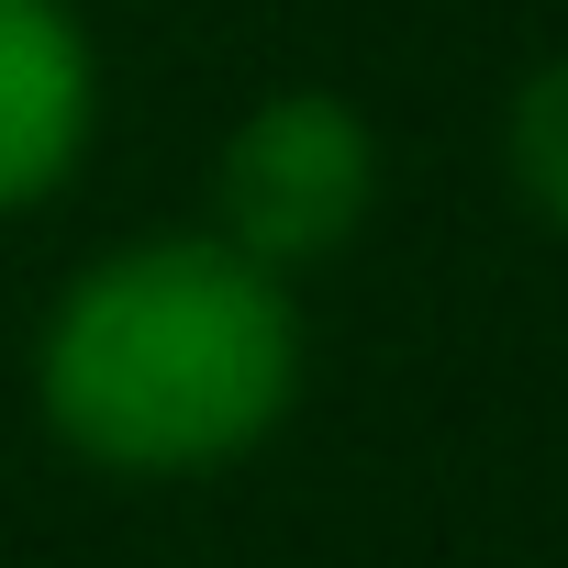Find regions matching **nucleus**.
<instances>
[{
  "label": "nucleus",
  "instance_id": "obj_1",
  "mask_svg": "<svg viewBox=\"0 0 568 568\" xmlns=\"http://www.w3.org/2000/svg\"><path fill=\"white\" fill-rule=\"evenodd\" d=\"M45 446L112 490H201L256 468L313 402L302 278L256 267L212 223H156L79 256L23 346Z\"/></svg>",
  "mask_w": 568,
  "mask_h": 568
},
{
  "label": "nucleus",
  "instance_id": "obj_2",
  "mask_svg": "<svg viewBox=\"0 0 568 568\" xmlns=\"http://www.w3.org/2000/svg\"><path fill=\"white\" fill-rule=\"evenodd\" d=\"M379 201H390V134L368 101H346L324 79L256 90L212 134V168H201V223L278 278H313V267L357 256Z\"/></svg>",
  "mask_w": 568,
  "mask_h": 568
},
{
  "label": "nucleus",
  "instance_id": "obj_3",
  "mask_svg": "<svg viewBox=\"0 0 568 568\" xmlns=\"http://www.w3.org/2000/svg\"><path fill=\"white\" fill-rule=\"evenodd\" d=\"M101 101L112 79L79 0H0V223H34L90 179Z\"/></svg>",
  "mask_w": 568,
  "mask_h": 568
},
{
  "label": "nucleus",
  "instance_id": "obj_4",
  "mask_svg": "<svg viewBox=\"0 0 568 568\" xmlns=\"http://www.w3.org/2000/svg\"><path fill=\"white\" fill-rule=\"evenodd\" d=\"M490 156H501V190L524 201V223L568 245V45H546V57L501 90Z\"/></svg>",
  "mask_w": 568,
  "mask_h": 568
}]
</instances>
